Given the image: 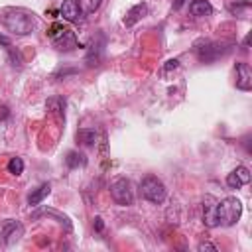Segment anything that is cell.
<instances>
[{
    "label": "cell",
    "mask_w": 252,
    "mask_h": 252,
    "mask_svg": "<svg viewBox=\"0 0 252 252\" xmlns=\"http://www.w3.org/2000/svg\"><path fill=\"white\" fill-rule=\"evenodd\" d=\"M0 45H4V47L12 45V43H10V37H6V35H2V33H0Z\"/></svg>",
    "instance_id": "484cf974"
},
{
    "label": "cell",
    "mask_w": 252,
    "mask_h": 252,
    "mask_svg": "<svg viewBox=\"0 0 252 252\" xmlns=\"http://www.w3.org/2000/svg\"><path fill=\"white\" fill-rule=\"evenodd\" d=\"M199 250H201V252H203V250H211V252H217L219 248H217L215 244H211V242H201V244H199Z\"/></svg>",
    "instance_id": "603a6c76"
},
{
    "label": "cell",
    "mask_w": 252,
    "mask_h": 252,
    "mask_svg": "<svg viewBox=\"0 0 252 252\" xmlns=\"http://www.w3.org/2000/svg\"><path fill=\"white\" fill-rule=\"evenodd\" d=\"M63 108H65V100L63 98H49L47 100V110H51L55 114H63Z\"/></svg>",
    "instance_id": "ac0fdd59"
},
{
    "label": "cell",
    "mask_w": 252,
    "mask_h": 252,
    "mask_svg": "<svg viewBox=\"0 0 252 252\" xmlns=\"http://www.w3.org/2000/svg\"><path fill=\"white\" fill-rule=\"evenodd\" d=\"M140 195H142L146 201H150V203H154V205H159V203L165 201L167 191H165V185H163L156 175H146V177L140 181Z\"/></svg>",
    "instance_id": "3957f363"
},
{
    "label": "cell",
    "mask_w": 252,
    "mask_h": 252,
    "mask_svg": "<svg viewBox=\"0 0 252 252\" xmlns=\"http://www.w3.org/2000/svg\"><path fill=\"white\" fill-rule=\"evenodd\" d=\"M148 14V6H146V2H140V4H136V6H132L130 10H128V14H126V18H124V26H134L136 22H140L144 16Z\"/></svg>",
    "instance_id": "8fae6325"
},
{
    "label": "cell",
    "mask_w": 252,
    "mask_h": 252,
    "mask_svg": "<svg viewBox=\"0 0 252 252\" xmlns=\"http://www.w3.org/2000/svg\"><path fill=\"white\" fill-rule=\"evenodd\" d=\"M183 4H185V0H173V8H175V10H179Z\"/></svg>",
    "instance_id": "4316f807"
},
{
    "label": "cell",
    "mask_w": 252,
    "mask_h": 252,
    "mask_svg": "<svg viewBox=\"0 0 252 252\" xmlns=\"http://www.w3.org/2000/svg\"><path fill=\"white\" fill-rule=\"evenodd\" d=\"M96 138H98V134L93 128H81L77 132V140L81 144H85V146H94L96 144Z\"/></svg>",
    "instance_id": "9a60e30c"
},
{
    "label": "cell",
    "mask_w": 252,
    "mask_h": 252,
    "mask_svg": "<svg viewBox=\"0 0 252 252\" xmlns=\"http://www.w3.org/2000/svg\"><path fill=\"white\" fill-rule=\"evenodd\" d=\"M189 12L193 14V16H209L211 12H213V6H211V2L209 0H193L191 4H189Z\"/></svg>",
    "instance_id": "5bb4252c"
},
{
    "label": "cell",
    "mask_w": 252,
    "mask_h": 252,
    "mask_svg": "<svg viewBox=\"0 0 252 252\" xmlns=\"http://www.w3.org/2000/svg\"><path fill=\"white\" fill-rule=\"evenodd\" d=\"M215 203L217 201H213V197H207L205 199V203H203V222L207 224V226H219L217 224V219H215Z\"/></svg>",
    "instance_id": "7c38bea8"
},
{
    "label": "cell",
    "mask_w": 252,
    "mask_h": 252,
    "mask_svg": "<svg viewBox=\"0 0 252 252\" xmlns=\"http://www.w3.org/2000/svg\"><path fill=\"white\" fill-rule=\"evenodd\" d=\"M79 6H81V12L91 14L100 6V0H79Z\"/></svg>",
    "instance_id": "ffe728a7"
},
{
    "label": "cell",
    "mask_w": 252,
    "mask_h": 252,
    "mask_svg": "<svg viewBox=\"0 0 252 252\" xmlns=\"http://www.w3.org/2000/svg\"><path fill=\"white\" fill-rule=\"evenodd\" d=\"M24 236V224L18 222V220H6L2 230H0V238L6 246H12L16 244L20 238Z\"/></svg>",
    "instance_id": "52a82bcc"
},
{
    "label": "cell",
    "mask_w": 252,
    "mask_h": 252,
    "mask_svg": "<svg viewBox=\"0 0 252 252\" xmlns=\"http://www.w3.org/2000/svg\"><path fill=\"white\" fill-rule=\"evenodd\" d=\"M177 67H179V61H177V59H169V61L163 65V69H161V71H163V73H167V71L177 69Z\"/></svg>",
    "instance_id": "7402d4cb"
},
{
    "label": "cell",
    "mask_w": 252,
    "mask_h": 252,
    "mask_svg": "<svg viewBox=\"0 0 252 252\" xmlns=\"http://www.w3.org/2000/svg\"><path fill=\"white\" fill-rule=\"evenodd\" d=\"M228 10H230V14H234V16H248V12H250V0H236V2H232L230 6H228Z\"/></svg>",
    "instance_id": "2e32d148"
},
{
    "label": "cell",
    "mask_w": 252,
    "mask_h": 252,
    "mask_svg": "<svg viewBox=\"0 0 252 252\" xmlns=\"http://www.w3.org/2000/svg\"><path fill=\"white\" fill-rule=\"evenodd\" d=\"M4 26L16 35H28L35 28V18L26 10H10L4 16Z\"/></svg>",
    "instance_id": "7a4b0ae2"
},
{
    "label": "cell",
    "mask_w": 252,
    "mask_h": 252,
    "mask_svg": "<svg viewBox=\"0 0 252 252\" xmlns=\"http://www.w3.org/2000/svg\"><path fill=\"white\" fill-rule=\"evenodd\" d=\"M47 35L51 37L53 45L61 51H71L77 47V37H75V32L69 30V28H63V24H53L49 30H47Z\"/></svg>",
    "instance_id": "277c9868"
},
{
    "label": "cell",
    "mask_w": 252,
    "mask_h": 252,
    "mask_svg": "<svg viewBox=\"0 0 252 252\" xmlns=\"http://www.w3.org/2000/svg\"><path fill=\"white\" fill-rule=\"evenodd\" d=\"M93 224H94V230H96V232H102L104 222H102V219H100V217H94V222H93Z\"/></svg>",
    "instance_id": "cb8c5ba5"
},
{
    "label": "cell",
    "mask_w": 252,
    "mask_h": 252,
    "mask_svg": "<svg viewBox=\"0 0 252 252\" xmlns=\"http://www.w3.org/2000/svg\"><path fill=\"white\" fill-rule=\"evenodd\" d=\"M65 163H67V167L77 169L79 165H85V163H87V159H85V156H83V154H79V152H69V154H67V158H65Z\"/></svg>",
    "instance_id": "e0dca14e"
},
{
    "label": "cell",
    "mask_w": 252,
    "mask_h": 252,
    "mask_svg": "<svg viewBox=\"0 0 252 252\" xmlns=\"http://www.w3.org/2000/svg\"><path fill=\"white\" fill-rule=\"evenodd\" d=\"M6 49H8V53H10V61H12V65H14V67H22V57H20V53L14 51L12 45H8Z\"/></svg>",
    "instance_id": "44dd1931"
},
{
    "label": "cell",
    "mask_w": 252,
    "mask_h": 252,
    "mask_svg": "<svg viewBox=\"0 0 252 252\" xmlns=\"http://www.w3.org/2000/svg\"><path fill=\"white\" fill-rule=\"evenodd\" d=\"M110 197L114 199V203L122 205V207H128L134 203V189H132V183L124 177L116 179L110 183Z\"/></svg>",
    "instance_id": "5b68a950"
},
{
    "label": "cell",
    "mask_w": 252,
    "mask_h": 252,
    "mask_svg": "<svg viewBox=\"0 0 252 252\" xmlns=\"http://www.w3.org/2000/svg\"><path fill=\"white\" fill-rule=\"evenodd\" d=\"M8 171H10L12 175H20V173L24 171V161H22V158H12V159L8 161Z\"/></svg>",
    "instance_id": "d6986e66"
},
{
    "label": "cell",
    "mask_w": 252,
    "mask_h": 252,
    "mask_svg": "<svg viewBox=\"0 0 252 252\" xmlns=\"http://www.w3.org/2000/svg\"><path fill=\"white\" fill-rule=\"evenodd\" d=\"M8 114H10L8 106H6V104H0V120H6V118H8Z\"/></svg>",
    "instance_id": "d4e9b609"
},
{
    "label": "cell",
    "mask_w": 252,
    "mask_h": 252,
    "mask_svg": "<svg viewBox=\"0 0 252 252\" xmlns=\"http://www.w3.org/2000/svg\"><path fill=\"white\" fill-rule=\"evenodd\" d=\"M195 51H197V57H199L203 63H211V61H215L219 55H222L220 43H215V41H211V39H201V41H197Z\"/></svg>",
    "instance_id": "8992f818"
},
{
    "label": "cell",
    "mask_w": 252,
    "mask_h": 252,
    "mask_svg": "<svg viewBox=\"0 0 252 252\" xmlns=\"http://www.w3.org/2000/svg\"><path fill=\"white\" fill-rule=\"evenodd\" d=\"M59 14L67 20V22H79L81 20V6L77 0H63Z\"/></svg>",
    "instance_id": "30bf717a"
},
{
    "label": "cell",
    "mask_w": 252,
    "mask_h": 252,
    "mask_svg": "<svg viewBox=\"0 0 252 252\" xmlns=\"http://www.w3.org/2000/svg\"><path fill=\"white\" fill-rule=\"evenodd\" d=\"M240 215H242V203L236 197H224L222 201H217L215 203V219H217V224L232 226V224L238 222Z\"/></svg>",
    "instance_id": "6da1fadb"
},
{
    "label": "cell",
    "mask_w": 252,
    "mask_h": 252,
    "mask_svg": "<svg viewBox=\"0 0 252 252\" xmlns=\"http://www.w3.org/2000/svg\"><path fill=\"white\" fill-rule=\"evenodd\" d=\"M236 89L240 91L252 89V69L248 63H236Z\"/></svg>",
    "instance_id": "9c48e42d"
},
{
    "label": "cell",
    "mask_w": 252,
    "mask_h": 252,
    "mask_svg": "<svg viewBox=\"0 0 252 252\" xmlns=\"http://www.w3.org/2000/svg\"><path fill=\"white\" fill-rule=\"evenodd\" d=\"M246 183H250V171H248V167H244V165H238L236 169H232V171L226 175V185H228L230 189H240V187L246 185Z\"/></svg>",
    "instance_id": "ba28073f"
},
{
    "label": "cell",
    "mask_w": 252,
    "mask_h": 252,
    "mask_svg": "<svg viewBox=\"0 0 252 252\" xmlns=\"http://www.w3.org/2000/svg\"><path fill=\"white\" fill-rule=\"evenodd\" d=\"M49 191H51V185L49 183H41L37 189H33L32 193H30V197H28V203L32 205V207H37L47 195H49Z\"/></svg>",
    "instance_id": "4fadbf2b"
}]
</instances>
